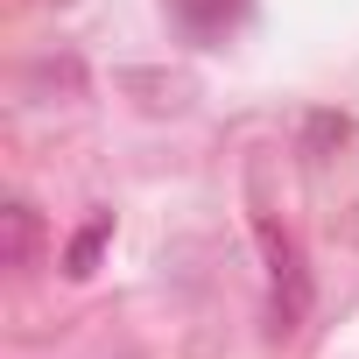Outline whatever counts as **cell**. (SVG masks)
<instances>
[{
  "instance_id": "6da1fadb",
  "label": "cell",
  "mask_w": 359,
  "mask_h": 359,
  "mask_svg": "<svg viewBox=\"0 0 359 359\" xmlns=\"http://www.w3.org/2000/svg\"><path fill=\"white\" fill-rule=\"evenodd\" d=\"M254 240H261V254H268V275H275V317H282V331H289V324H303V310H310L303 254H296V240H289L275 219H261V226H254Z\"/></svg>"
},
{
  "instance_id": "7a4b0ae2",
  "label": "cell",
  "mask_w": 359,
  "mask_h": 359,
  "mask_svg": "<svg viewBox=\"0 0 359 359\" xmlns=\"http://www.w3.org/2000/svg\"><path fill=\"white\" fill-rule=\"evenodd\" d=\"M106 240H113V219L99 212V219H92V226H85V233L71 240V254H64V268H71V275H92V261H99V247H106Z\"/></svg>"
},
{
  "instance_id": "3957f363",
  "label": "cell",
  "mask_w": 359,
  "mask_h": 359,
  "mask_svg": "<svg viewBox=\"0 0 359 359\" xmlns=\"http://www.w3.org/2000/svg\"><path fill=\"white\" fill-rule=\"evenodd\" d=\"M29 247H36V219H29V205H8V261L22 268Z\"/></svg>"
}]
</instances>
